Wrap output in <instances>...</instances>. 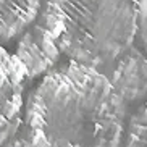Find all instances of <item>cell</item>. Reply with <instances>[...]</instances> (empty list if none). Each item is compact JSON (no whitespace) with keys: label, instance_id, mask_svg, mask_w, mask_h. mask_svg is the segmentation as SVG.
Wrapping results in <instances>:
<instances>
[{"label":"cell","instance_id":"obj_4","mask_svg":"<svg viewBox=\"0 0 147 147\" xmlns=\"http://www.w3.org/2000/svg\"><path fill=\"white\" fill-rule=\"evenodd\" d=\"M60 53L61 50L55 37L44 23L29 28L23 34L16 49V57L26 69L28 79L50 69L58 61Z\"/></svg>","mask_w":147,"mask_h":147},{"label":"cell","instance_id":"obj_7","mask_svg":"<svg viewBox=\"0 0 147 147\" xmlns=\"http://www.w3.org/2000/svg\"><path fill=\"white\" fill-rule=\"evenodd\" d=\"M126 147H147V100L131 120Z\"/></svg>","mask_w":147,"mask_h":147},{"label":"cell","instance_id":"obj_9","mask_svg":"<svg viewBox=\"0 0 147 147\" xmlns=\"http://www.w3.org/2000/svg\"><path fill=\"white\" fill-rule=\"evenodd\" d=\"M141 31H142V39L147 49V0H142V11H141Z\"/></svg>","mask_w":147,"mask_h":147},{"label":"cell","instance_id":"obj_1","mask_svg":"<svg viewBox=\"0 0 147 147\" xmlns=\"http://www.w3.org/2000/svg\"><path fill=\"white\" fill-rule=\"evenodd\" d=\"M26 120L37 147H121L126 102L97 66L71 60L32 91Z\"/></svg>","mask_w":147,"mask_h":147},{"label":"cell","instance_id":"obj_5","mask_svg":"<svg viewBox=\"0 0 147 147\" xmlns=\"http://www.w3.org/2000/svg\"><path fill=\"white\" fill-rule=\"evenodd\" d=\"M108 78L126 104L147 99V53L131 47L115 60Z\"/></svg>","mask_w":147,"mask_h":147},{"label":"cell","instance_id":"obj_3","mask_svg":"<svg viewBox=\"0 0 147 147\" xmlns=\"http://www.w3.org/2000/svg\"><path fill=\"white\" fill-rule=\"evenodd\" d=\"M26 78V69L18 57L0 47V147L13 138L21 125Z\"/></svg>","mask_w":147,"mask_h":147},{"label":"cell","instance_id":"obj_6","mask_svg":"<svg viewBox=\"0 0 147 147\" xmlns=\"http://www.w3.org/2000/svg\"><path fill=\"white\" fill-rule=\"evenodd\" d=\"M42 0H0V40L11 39L34 21Z\"/></svg>","mask_w":147,"mask_h":147},{"label":"cell","instance_id":"obj_8","mask_svg":"<svg viewBox=\"0 0 147 147\" xmlns=\"http://www.w3.org/2000/svg\"><path fill=\"white\" fill-rule=\"evenodd\" d=\"M2 147H37V146L32 141V138L28 134V136H16V138L13 136V138L10 139V141H7Z\"/></svg>","mask_w":147,"mask_h":147},{"label":"cell","instance_id":"obj_2","mask_svg":"<svg viewBox=\"0 0 147 147\" xmlns=\"http://www.w3.org/2000/svg\"><path fill=\"white\" fill-rule=\"evenodd\" d=\"M142 0H45L42 23L69 60L115 63L141 29Z\"/></svg>","mask_w":147,"mask_h":147}]
</instances>
